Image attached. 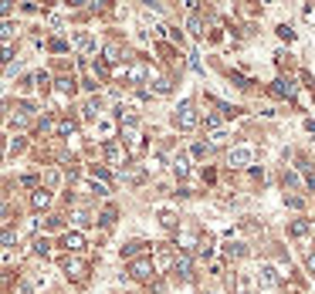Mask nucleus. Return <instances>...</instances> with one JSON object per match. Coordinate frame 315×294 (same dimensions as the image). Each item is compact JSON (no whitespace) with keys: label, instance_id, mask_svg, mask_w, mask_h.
Here are the masks:
<instances>
[{"label":"nucleus","instance_id":"17","mask_svg":"<svg viewBox=\"0 0 315 294\" xmlns=\"http://www.w3.org/2000/svg\"><path fill=\"white\" fill-rule=\"evenodd\" d=\"M55 88H58L61 95H72V91H75V78H68V74H61V78L55 81Z\"/></svg>","mask_w":315,"mask_h":294},{"label":"nucleus","instance_id":"14","mask_svg":"<svg viewBox=\"0 0 315 294\" xmlns=\"http://www.w3.org/2000/svg\"><path fill=\"white\" fill-rule=\"evenodd\" d=\"M288 233L302 240V237H309V233H312V223H309V220H292V226H288Z\"/></svg>","mask_w":315,"mask_h":294},{"label":"nucleus","instance_id":"40","mask_svg":"<svg viewBox=\"0 0 315 294\" xmlns=\"http://www.w3.org/2000/svg\"><path fill=\"white\" fill-rule=\"evenodd\" d=\"M7 210H10V207H7V203L0 200V217H7Z\"/></svg>","mask_w":315,"mask_h":294},{"label":"nucleus","instance_id":"5","mask_svg":"<svg viewBox=\"0 0 315 294\" xmlns=\"http://www.w3.org/2000/svg\"><path fill=\"white\" fill-rule=\"evenodd\" d=\"M258 284H261V288H275V284H278V271H275L271 264H261V271H258Z\"/></svg>","mask_w":315,"mask_h":294},{"label":"nucleus","instance_id":"26","mask_svg":"<svg viewBox=\"0 0 315 294\" xmlns=\"http://www.w3.org/2000/svg\"><path fill=\"white\" fill-rule=\"evenodd\" d=\"M58 136H75V122L72 119H61L58 122Z\"/></svg>","mask_w":315,"mask_h":294},{"label":"nucleus","instance_id":"19","mask_svg":"<svg viewBox=\"0 0 315 294\" xmlns=\"http://www.w3.org/2000/svg\"><path fill=\"white\" fill-rule=\"evenodd\" d=\"M197 254H200L204 260H207V257H214V240H210V237H204V240H200V247H197Z\"/></svg>","mask_w":315,"mask_h":294},{"label":"nucleus","instance_id":"22","mask_svg":"<svg viewBox=\"0 0 315 294\" xmlns=\"http://www.w3.org/2000/svg\"><path fill=\"white\" fill-rule=\"evenodd\" d=\"M190 34H193V37H200V34H204V17H200V14H193V17H190Z\"/></svg>","mask_w":315,"mask_h":294},{"label":"nucleus","instance_id":"4","mask_svg":"<svg viewBox=\"0 0 315 294\" xmlns=\"http://www.w3.org/2000/svg\"><path fill=\"white\" fill-rule=\"evenodd\" d=\"M227 159H231V166H251V159H254V149H251V146H234Z\"/></svg>","mask_w":315,"mask_h":294},{"label":"nucleus","instance_id":"13","mask_svg":"<svg viewBox=\"0 0 315 294\" xmlns=\"http://www.w3.org/2000/svg\"><path fill=\"white\" fill-rule=\"evenodd\" d=\"M173 169H176V176H180V179H186V176H190V156H186V152H180V156L173 159Z\"/></svg>","mask_w":315,"mask_h":294},{"label":"nucleus","instance_id":"15","mask_svg":"<svg viewBox=\"0 0 315 294\" xmlns=\"http://www.w3.org/2000/svg\"><path fill=\"white\" fill-rule=\"evenodd\" d=\"M146 74H149V71H146V65H143V61H136L132 68H126V78H129V81H136V85H139Z\"/></svg>","mask_w":315,"mask_h":294},{"label":"nucleus","instance_id":"34","mask_svg":"<svg viewBox=\"0 0 315 294\" xmlns=\"http://www.w3.org/2000/svg\"><path fill=\"white\" fill-rule=\"evenodd\" d=\"M115 220V210H112V207H105V210H102V223H105V226H109V223Z\"/></svg>","mask_w":315,"mask_h":294},{"label":"nucleus","instance_id":"28","mask_svg":"<svg viewBox=\"0 0 315 294\" xmlns=\"http://www.w3.org/2000/svg\"><path fill=\"white\" fill-rule=\"evenodd\" d=\"M14 31H17V27H14L10 20H0V41H10V37H14Z\"/></svg>","mask_w":315,"mask_h":294},{"label":"nucleus","instance_id":"8","mask_svg":"<svg viewBox=\"0 0 315 294\" xmlns=\"http://www.w3.org/2000/svg\"><path fill=\"white\" fill-rule=\"evenodd\" d=\"M31 207L34 210H48L51 207V190H34L31 193Z\"/></svg>","mask_w":315,"mask_h":294},{"label":"nucleus","instance_id":"41","mask_svg":"<svg viewBox=\"0 0 315 294\" xmlns=\"http://www.w3.org/2000/svg\"><path fill=\"white\" fill-rule=\"evenodd\" d=\"M305 129H309V132H315V122H305Z\"/></svg>","mask_w":315,"mask_h":294},{"label":"nucleus","instance_id":"3","mask_svg":"<svg viewBox=\"0 0 315 294\" xmlns=\"http://www.w3.org/2000/svg\"><path fill=\"white\" fill-rule=\"evenodd\" d=\"M173 267H176V274H180L183 281H190V277H193V257H190L186 250L173 254Z\"/></svg>","mask_w":315,"mask_h":294},{"label":"nucleus","instance_id":"12","mask_svg":"<svg viewBox=\"0 0 315 294\" xmlns=\"http://www.w3.org/2000/svg\"><path fill=\"white\" fill-rule=\"evenodd\" d=\"M271 91H275L278 98H292V95H295V85H292V81H285V78H278V81L271 85Z\"/></svg>","mask_w":315,"mask_h":294},{"label":"nucleus","instance_id":"18","mask_svg":"<svg viewBox=\"0 0 315 294\" xmlns=\"http://www.w3.org/2000/svg\"><path fill=\"white\" fill-rule=\"evenodd\" d=\"M227 139H231L227 129H214V132H210V146H227Z\"/></svg>","mask_w":315,"mask_h":294},{"label":"nucleus","instance_id":"1","mask_svg":"<svg viewBox=\"0 0 315 294\" xmlns=\"http://www.w3.org/2000/svg\"><path fill=\"white\" fill-rule=\"evenodd\" d=\"M173 122H176V129H183V132H190V129L197 125V112H193V105H190V102H180V108H176V115H173Z\"/></svg>","mask_w":315,"mask_h":294},{"label":"nucleus","instance_id":"23","mask_svg":"<svg viewBox=\"0 0 315 294\" xmlns=\"http://www.w3.org/2000/svg\"><path fill=\"white\" fill-rule=\"evenodd\" d=\"M88 190L98 196H109V183H102V179H88Z\"/></svg>","mask_w":315,"mask_h":294},{"label":"nucleus","instance_id":"29","mask_svg":"<svg viewBox=\"0 0 315 294\" xmlns=\"http://www.w3.org/2000/svg\"><path fill=\"white\" fill-rule=\"evenodd\" d=\"M224 250H227V257H244V254H247V250H244V243H227Z\"/></svg>","mask_w":315,"mask_h":294},{"label":"nucleus","instance_id":"32","mask_svg":"<svg viewBox=\"0 0 315 294\" xmlns=\"http://www.w3.org/2000/svg\"><path fill=\"white\" fill-rule=\"evenodd\" d=\"M95 115H98V102H95V98H92V102H88V105H85V119H95Z\"/></svg>","mask_w":315,"mask_h":294},{"label":"nucleus","instance_id":"10","mask_svg":"<svg viewBox=\"0 0 315 294\" xmlns=\"http://www.w3.org/2000/svg\"><path fill=\"white\" fill-rule=\"evenodd\" d=\"M61 243H65V247L72 250V254H78L81 247H85V237H81L78 230H72V233H65V240H61Z\"/></svg>","mask_w":315,"mask_h":294},{"label":"nucleus","instance_id":"35","mask_svg":"<svg viewBox=\"0 0 315 294\" xmlns=\"http://www.w3.org/2000/svg\"><path fill=\"white\" fill-rule=\"evenodd\" d=\"M72 220H75V223L81 226V223H88V213H81V210H75V213H72Z\"/></svg>","mask_w":315,"mask_h":294},{"label":"nucleus","instance_id":"20","mask_svg":"<svg viewBox=\"0 0 315 294\" xmlns=\"http://www.w3.org/2000/svg\"><path fill=\"white\" fill-rule=\"evenodd\" d=\"M169 264H173V254H169V250H159V257H156V264H153V267H156V271H166Z\"/></svg>","mask_w":315,"mask_h":294},{"label":"nucleus","instance_id":"9","mask_svg":"<svg viewBox=\"0 0 315 294\" xmlns=\"http://www.w3.org/2000/svg\"><path fill=\"white\" fill-rule=\"evenodd\" d=\"M149 250V243H143V240H132V243H126L122 247V257H129V260H136L139 254H146Z\"/></svg>","mask_w":315,"mask_h":294},{"label":"nucleus","instance_id":"27","mask_svg":"<svg viewBox=\"0 0 315 294\" xmlns=\"http://www.w3.org/2000/svg\"><path fill=\"white\" fill-rule=\"evenodd\" d=\"M34 254H41V257H48V254H51V243H48L44 237H37V240H34Z\"/></svg>","mask_w":315,"mask_h":294},{"label":"nucleus","instance_id":"38","mask_svg":"<svg viewBox=\"0 0 315 294\" xmlns=\"http://www.w3.org/2000/svg\"><path fill=\"white\" fill-rule=\"evenodd\" d=\"M10 14H14V7H10V3H0V20H3V17H10Z\"/></svg>","mask_w":315,"mask_h":294},{"label":"nucleus","instance_id":"37","mask_svg":"<svg viewBox=\"0 0 315 294\" xmlns=\"http://www.w3.org/2000/svg\"><path fill=\"white\" fill-rule=\"evenodd\" d=\"M14 58V48H0V61H10Z\"/></svg>","mask_w":315,"mask_h":294},{"label":"nucleus","instance_id":"43","mask_svg":"<svg viewBox=\"0 0 315 294\" xmlns=\"http://www.w3.org/2000/svg\"><path fill=\"white\" fill-rule=\"evenodd\" d=\"M241 294H247V291H241Z\"/></svg>","mask_w":315,"mask_h":294},{"label":"nucleus","instance_id":"7","mask_svg":"<svg viewBox=\"0 0 315 294\" xmlns=\"http://www.w3.org/2000/svg\"><path fill=\"white\" fill-rule=\"evenodd\" d=\"M122 142L132 149V152H143V139H139V132H136L132 125H126V129H122Z\"/></svg>","mask_w":315,"mask_h":294},{"label":"nucleus","instance_id":"16","mask_svg":"<svg viewBox=\"0 0 315 294\" xmlns=\"http://www.w3.org/2000/svg\"><path fill=\"white\" fill-rule=\"evenodd\" d=\"M75 44H78L85 54H92V51H95V37H92V34H75Z\"/></svg>","mask_w":315,"mask_h":294},{"label":"nucleus","instance_id":"31","mask_svg":"<svg viewBox=\"0 0 315 294\" xmlns=\"http://www.w3.org/2000/svg\"><path fill=\"white\" fill-rule=\"evenodd\" d=\"M278 37H281V41H295V31H292L288 24H281V27H278Z\"/></svg>","mask_w":315,"mask_h":294},{"label":"nucleus","instance_id":"42","mask_svg":"<svg viewBox=\"0 0 315 294\" xmlns=\"http://www.w3.org/2000/svg\"><path fill=\"white\" fill-rule=\"evenodd\" d=\"M0 156H3V142H0Z\"/></svg>","mask_w":315,"mask_h":294},{"label":"nucleus","instance_id":"36","mask_svg":"<svg viewBox=\"0 0 315 294\" xmlns=\"http://www.w3.org/2000/svg\"><path fill=\"white\" fill-rule=\"evenodd\" d=\"M193 156H197V159H204V156H207V146H204V142H197V146H193Z\"/></svg>","mask_w":315,"mask_h":294},{"label":"nucleus","instance_id":"39","mask_svg":"<svg viewBox=\"0 0 315 294\" xmlns=\"http://www.w3.org/2000/svg\"><path fill=\"white\" fill-rule=\"evenodd\" d=\"M305 264H309V271L315 274V254H309V257H305Z\"/></svg>","mask_w":315,"mask_h":294},{"label":"nucleus","instance_id":"6","mask_svg":"<svg viewBox=\"0 0 315 294\" xmlns=\"http://www.w3.org/2000/svg\"><path fill=\"white\" fill-rule=\"evenodd\" d=\"M105 159H109L112 166H122V162H126L129 156L122 152V146H119V142H105Z\"/></svg>","mask_w":315,"mask_h":294},{"label":"nucleus","instance_id":"21","mask_svg":"<svg viewBox=\"0 0 315 294\" xmlns=\"http://www.w3.org/2000/svg\"><path fill=\"white\" fill-rule=\"evenodd\" d=\"M159 223H163L166 230H173V226H176V213H173V210H159Z\"/></svg>","mask_w":315,"mask_h":294},{"label":"nucleus","instance_id":"11","mask_svg":"<svg viewBox=\"0 0 315 294\" xmlns=\"http://www.w3.org/2000/svg\"><path fill=\"white\" fill-rule=\"evenodd\" d=\"M65 271H68V277H81L85 274V260L81 257H65Z\"/></svg>","mask_w":315,"mask_h":294},{"label":"nucleus","instance_id":"24","mask_svg":"<svg viewBox=\"0 0 315 294\" xmlns=\"http://www.w3.org/2000/svg\"><path fill=\"white\" fill-rule=\"evenodd\" d=\"M0 243H3V247L17 243V230H14V226H3V233H0Z\"/></svg>","mask_w":315,"mask_h":294},{"label":"nucleus","instance_id":"33","mask_svg":"<svg viewBox=\"0 0 315 294\" xmlns=\"http://www.w3.org/2000/svg\"><path fill=\"white\" fill-rule=\"evenodd\" d=\"M204 122H207V129H210V132H214V129H221V115H214V112H210Z\"/></svg>","mask_w":315,"mask_h":294},{"label":"nucleus","instance_id":"30","mask_svg":"<svg viewBox=\"0 0 315 294\" xmlns=\"http://www.w3.org/2000/svg\"><path fill=\"white\" fill-rule=\"evenodd\" d=\"M169 91H173V85L166 78H156V95H169Z\"/></svg>","mask_w":315,"mask_h":294},{"label":"nucleus","instance_id":"2","mask_svg":"<svg viewBox=\"0 0 315 294\" xmlns=\"http://www.w3.org/2000/svg\"><path fill=\"white\" fill-rule=\"evenodd\" d=\"M129 274H132L136 281H149V277L156 274V267H153V260H149V257H136V260L129 264Z\"/></svg>","mask_w":315,"mask_h":294},{"label":"nucleus","instance_id":"25","mask_svg":"<svg viewBox=\"0 0 315 294\" xmlns=\"http://www.w3.org/2000/svg\"><path fill=\"white\" fill-rule=\"evenodd\" d=\"M119 54H122V51H119V44H105V61H109V65H115V61H119Z\"/></svg>","mask_w":315,"mask_h":294}]
</instances>
